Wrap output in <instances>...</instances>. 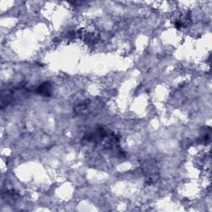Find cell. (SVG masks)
<instances>
[{"label": "cell", "instance_id": "obj_1", "mask_svg": "<svg viewBox=\"0 0 212 212\" xmlns=\"http://www.w3.org/2000/svg\"><path fill=\"white\" fill-rule=\"evenodd\" d=\"M37 92L41 95H48L49 93H50V86L48 85V83H45L39 86L38 90H37Z\"/></svg>", "mask_w": 212, "mask_h": 212}]
</instances>
